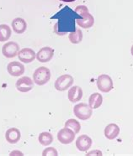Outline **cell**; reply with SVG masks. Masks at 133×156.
<instances>
[{
  "label": "cell",
  "instance_id": "6da1fadb",
  "mask_svg": "<svg viewBox=\"0 0 133 156\" xmlns=\"http://www.w3.org/2000/svg\"><path fill=\"white\" fill-rule=\"evenodd\" d=\"M81 18L75 11L66 6L52 17V19L57 20L54 26V32L58 35H64L68 32L74 31L76 30L75 21Z\"/></svg>",
  "mask_w": 133,
  "mask_h": 156
},
{
  "label": "cell",
  "instance_id": "7a4b0ae2",
  "mask_svg": "<svg viewBox=\"0 0 133 156\" xmlns=\"http://www.w3.org/2000/svg\"><path fill=\"white\" fill-rule=\"evenodd\" d=\"M78 14L81 16V19H78L76 22L83 29H89L94 24V18L92 14H89V9L84 5H79L76 7L74 10Z\"/></svg>",
  "mask_w": 133,
  "mask_h": 156
},
{
  "label": "cell",
  "instance_id": "3957f363",
  "mask_svg": "<svg viewBox=\"0 0 133 156\" xmlns=\"http://www.w3.org/2000/svg\"><path fill=\"white\" fill-rule=\"evenodd\" d=\"M51 71L46 66H40L35 71L33 74V81L38 86L46 84L51 79Z\"/></svg>",
  "mask_w": 133,
  "mask_h": 156
},
{
  "label": "cell",
  "instance_id": "277c9868",
  "mask_svg": "<svg viewBox=\"0 0 133 156\" xmlns=\"http://www.w3.org/2000/svg\"><path fill=\"white\" fill-rule=\"evenodd\" d=\"M74 115L80 120H87L91 118L93 109L86 103H79L73 108Z\"/></svg>",
  "mask_w": 133,
  "mask_h": 156
},
{
  "label": "cell",
  "instance_id": "5b68a950",
  "mask_svg": "<svg viewBox=\"0 0 133 156\" xmlns=\"http://www.w3.org/2000/svg\"><path fill=\"white\" fill-rule=\"evenodd\" d=\"M73 82H74V79L71 75H61L55 82V88L59 92H64L67 89L72 87Z\"/></svg>",
  "mask_w": 133,
  "mask_h": 156
},
{
  "label": "cell",
  "instance_id": "8992f818",
  "mask_svg": "<svg viewBox=\"0 0 133 156\" xmlns=\"http://www.w3.org/2000/svg\"><path fill=\"white\" fill-rule=\"evenodd\" d=\"M97 87L100 92H109L114 88V84L111 77L106 74H102L97 78Z\"/></svg>",
  "mask_w": 133,
  "mask_h": 156
},
{
  "label": "cell",
  "instance_id": "52a82bcc",
  "mask_svg": "<svg viewBox=\"0 0 133 156\" xmlns=\"http://www.w3.org/2000/svg\"><path fill=\"white\" fill-rule=\"evenodd\" d=\"M20 51V45L16 42L9 41L3 45L2 53L6 58H14L17 56Z\"/></svg>",
  "mask_w": 133,
  "mask_h": 156
},
{
  "label": "cell",
  "instance_id": "ba28073f",
  "mask_svg": "<svg viewBox=\"0 0 133 156\" xmlns=\"http://www.w3.org/2000/svg\"><path fill=\"white\" fill-rule=\"evenodd\" d=\"M75 139V133L69 128H63L57 133L58 141L63 144H68Z\"/></svg>",
  "mask_w": 133,
  "mask_h": 156
},
{
  "label": "cell",
  "instance_id": "9c48e42d",
  "mask_svg": "<svg viewBox=\"0 0 133 156\" xmlns=\"http://www.w3.org/2000/svg\"><path fill=\"white\" fill-rule=\"evenodd\" d=\"M15 87L19 92H28L34 87V81L28 76H23L16 82Z\"/></svg>",
  "mask_w": 133,
  "mask_h": 156
},
{
  "label": "cell",
  "instance_id": "30bf717a",
  "mask_svg": "<svg viewBox=\"0 0 133 156\" xmlns=\"http://www.w3.org/2000/svg\"><path fill=\"white\" fill-rule=\"evenodd\" d=\"M53 55H54V50L49 46H45L41 48L36 53V59L41 63H46L51 61L53 58Z\"/></svg>",
  "mask_w": 133,
  "mask_h": 156
},
{
  "label": "cell",
  "instance_id": "8fae6325",
  "mask_svg": "<svg viewBox=\"0 0 133 156\" xmlns=\"http://www.w3.org/2000/svg\"><path fill=\"white\" fill-rule=\"evenodd\" d=\"M19 60L23 63H31L36 58V54L31 48H24L18 53Z\"/></svg>",
  "mask_w": 133,
  "mask_h": 156
},
{
  "label": "cell",
  "instance_id": "7c38bea8",
  "mask_svg": "<svg viewBox=\"0 0 133 156\" xmlns=\"http://www.w3.org/2000/svg\"><path fill=\"white\" fill-rule=\"evenodd\" d=\"M7 70L9 74L12 76H20L21 75H23L25 71L24 65L21 64L19 61H12L10 63H9L7 66Z\"/></svg>",
  "mask_w": 133,
  "mask_h": 156
},
{
  "label": "cell",
  "instance_id": "4fadbf2b",
  "mask_svg": "<svg viewBox=\"0 0 133 156\" xmlns=\"http://www.w3.org/2000/svg\"><path fill=\"white\" fill-rule=\"evenodd\" d=\"M92 145V139L86 134L80 135L76 140V147L82 152H86Z\"/></svg>",
  "mask_w": 133,
  "mask_h": 156
},
{
  "label": "cell",
  "instance_id": "5bb4252c",
  "mask_svg": "<svg viewBox=\"0 0 133 156\" xmlns=\"http://www.w3.org/2000/svg\"><path fill=\"white\" fill-rule=\"evenodd\" d=\"M21 138V133L16 128H10L5 133V139L6 141L9 144H16L20 141Z\"/></svg>",
  "mask_w": 133,
  "mask_h": 156
},
{
  "label": "cell",
  "instance_id": "9a60e30c",
  "mask_svg": "<svg viewBox=\"0 0 133 156\" xmlns=\"http://www.w3.org/2000/svg\"><path fill=\"white\" fill-rule=\"evenodd\" d=\"M68 98L71 102H79L83 98V90L79 86H73L69 89Z\"/></svg>",
  "mask_w": 133,
  "mask_h": 156
},
{
  "label": "cell",
  "instance_id": "2e32d148",
  "mask_svg": "<svg viewBox=\"0 0 133 156\" xmlns=\"http://www.w3.org/2000/svg\"><path fill=\"white\" fill-rule=\"evenodd\" d=\"M11 25L13 28V30L16 34H23L26 31V29H27L26 21L22 18H15L14 20L12 21Z\"/></svg>",
  "mask_w": 133,
  "mask_h": 156
},
{
  "label": "cell",
  "instance_id": "e0dca14e",
  "mask_svg": "<svg viewBox=\"0 0 133 156\" xmlns=\"http://www.w3.org/2000/svg\"><path fill=\"white\" fill-rule=\"evenodd\" d=\"M119 133L120 128L116 123H110L109 125H107L104 131V134L105 136V138L109 140H112V139L117 138Z\"/></svg>",
  "mask_w": 133,
  "mask_h": 156
},
{
  "label": "cell",
  "instance_id": "ac0fdd59",
  "mask_svg": "<svg viewBox=\"0 0 133 156\" xmlns=\"http://www.w3.org/2000/svg\"><path fill=\"white\" fill-rule=\"evenodd\" d=\"M103 102V97L98 92L91 94L89 98V105L92 109L99 108Z\"/></svg>",
  "mask_w": 133,
  "mask_h": 156
},
{
  "label": "cell",
  "instance_id": "d6986e66",
  "mask_svg": "<svg viewBox=\"0 0 133 156\" xmlns=\"http://www.w3.org/2000/svg\"><path fill=\"white\" fill-rule=\"evenodd\" d=\"M12 34L11 28L7 24H0V42L9 41Z\"/></svg>",
  "mask_w": 133,
  "mask_h": 156
},
{
  "label": "cell",
  "instance_id": "ffe728a7",
  "mask_svg": "<svg viewBox=\"0 0 133 156\" xmlns=\"http://www.w3.org/2000/svg\"><path fill=\"white\" fill-rule=\"evenodd\" d=\"M38 140L41 145L48 146L51 144L53 141V136L48 132H42L40 133V135L38 137Z\"/></svg>",
  "mask_w": 133,
  "mask_h": 156
},
{
  "label": "cell",
  "instance_id": "44dd1931",
  "mask_svg": "<svg viewBox=\"0 0 133 156\" xmlns=\"http://www.w3.org/2000/svg\"><path fill=\"white\" fill-rule=\"evenodd\" d=\"M68 39L72 44H79L83 40V33L80 29H76L75 30L70 32Z\"/></svg>",
  "mask_w": 133,
  "mask_h": 156
},
{
  "label": "cell",
  "instance_id": "7402d4cb",
  "mask_svg": "<svg viewBox=\"0 0 133 156\" xmlns=\"http://www.w3.org/2000/svg\"><path fill=\"white\" fill-rule=\"evenodd\" d=\"M65 127L66 128H69L71 129L75 133H79L81 130V125H80V122L79 121H77L76 119H68L67 122H65Z\"/></svg>",
  "mask_w": 133,
  "mask_h": 156
},
{
  "label": "cell",
  "instance_id": "603a6c76",
  "mask_svg": "<svg viewBox=\"0 0 133 156\" xmlns=\"http://www.w3.org/2000/svg\"><path fill=\"white\" fill-rule=\"evenodd\" d=\"M58 152L57 149L53 147H49L43 150L42 156H57Z\"/></svg>",
  "mask_w": 133,
  "mask_h": 156
},
{
  "label": "cell",
  "instance_id": "cb8c5ba5",
  "mask_svg": "<svg viewBox=\"0 0 133 156\" xmlns=\"http://www.w3.org/2000/svg\"><path fill=\"white\" fill-rule=\"evenodd\" d=\"M102 152L100 150H92L89 152L86 156H102Z\"/></svg>",
  "mask_w": 133,
  "mask_h": 156
},
{
  "label": "cell",
  "instance_id": "d4e9b609",
  "mask_svg": "<svg viewBox=\"0 0 133 156\" xmlns=\"http://www.w3.org/2000/svg\"><path fill=\"white\" fill-rule=\"evenodd\" d=\"M9 155L10 156H23L24 155V154L22 152H20V150H14V151H12V152L9 154Z\"/></svg>",
  "mask_w": 133,
  "mask_h": 156
},
{
  "label": "cell",
  "instance_id": "484cf974",
  "mask_svg": "<svg viewBox=\"0 0 133 156\" xmlns=\"http://www.w3.org/2000/svg\"><path fill=\"white\" fill-rule=\"evenodd\" d=\"M60 1H62L65 3H72V2H74L75 0H60Z\"/></svg>",
  "mask_w": 133,
  "mask_h": 156
},
{
  "label": "cell",
  "instance_id": "4316f807",
  "mask_svg": "<svg viewBox=\"0 0 133 156\" xmlns=\"http://www.w3.org/2000/svg\"><path fill=\"white\" fill-rule=\"evenodd\" d=\"M131 55L133 56V45L131 46Z\"/></svg>",
  "mask_w": 133,
  "mask_h": 156
}]
</instances>
